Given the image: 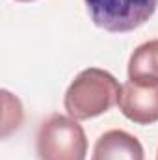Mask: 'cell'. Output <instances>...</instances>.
Segmentation results:
<instances>
[{"label": "cell", "mask_w": 158, "mask_h": 160, "mask_svg": "<svg viewBox=\"0 0 158 160\" xmlns=\"http://www.w3.org/2000/svg\"><path fill=\"white\" fill-rule=\"evenodd\" d=\"M121 88L123 86L112 73L99 67H89L78 73L67 88L63 106L73 119H91L117 104Z\"/></svg>", "instance_id": "1"}, {"label": "cell", "mask_w": 158, "mask_h": 160, "mask_svg": "<svg viewBox=\"0 0 158 160\" xmlns=\"http://www.w3.org/2000/svg\"><path fill=\"white\" fill-rule=\"evenodd\" d=\"M39 160H86L87 138L78 121L62 114H52L37 130Z\"/></svg>", "instance_id": "2"}, {"label": "cell", "mask_w": 158, "mask_h": 160, "mask_svg": "<svg viewBox=\"0 0 158 160\" xmlns=\"http://www.w3.org/2000/svg\"><path fill=\"white\" fill-rule=\"evenodd\" d=\"M158 0H86L91 21L112 34H125L145 24L156 11Z\"/></svg>", "instance_id": "3"}, {"label": "cell", "mask_w": 158, "mask_h": 160, "mask_svg": "<svg viewBox=\"0 0 158 160\" xmlns=\"http://www.w3.org/2000/svg\"><path fill=\"white\" fill-rule=\"evenodd\" d=\"M119 110L126 119L138 125H153L158 121V84L156 86H138L126 82L121 88Z\"/></svg>", "instance_id": "4"}, {"label": "cell", "mask_w": 158, "mask_h": 160, "mask_svg": "<svg viewBox=\"0 0 158 160\" xmlns=\"http://www.w3.org/2000/svg\"><path fill=\"white\" fill-rule=\"evenodd\" d=\"M91 160H145V153L136 136L114 128L99 136Z\"/></svg>", "instance_id": "5"}, {"label": "cell", "mask_w": 158, "mask_h": 160, "mask_svg": "<svg viewBox=\"0 0 158 160\" xmlns=\"http://www.w3.org/2000/svg\"><path fill=\"white\" fill-rule=\"evenodd\" d=\"M128 80L138 86L158 84V39L140 45L128 62Z\"/></svg>", "instance_id": "6"}, {"label": "cell", "mask_w": 158, "mask_h": 160, "mask_svg": "<svg viewBox=\"0 0 158 160\" xmlns=\"http://www.w3.org/2000/svg\"><path fill=\"white\" fill-rule=\"evenodd\" d=\"M17 2H32V0H17Z\"/></svg>", "instance_id": "7"}, {"label": "cell", "mask_w": 158, "mask_h": 160, "mask_svg": "<svg viewBox=\"0 0 158 160\" xmlns=\"http://www.w3.org/2000/svg\"><path fill=\"white\" fill-rule=\"evenodd\" d=\"M156 160H158V153H156Z\"/></svg>", "instance_id": "8"}]
</instances>
